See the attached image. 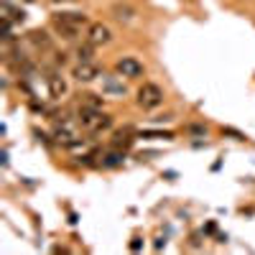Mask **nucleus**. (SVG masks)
Wrapping results in <instances>:
<instances>
[{"label":"nucleus","mask_w":255,"mask_h":255,"mask_svg":"<svg viewBox=\"0 0 255 255\" xmlns=\"http://www.w3.org/2000/svg\"><path fill=\"white\" fill-rule=\"evenodd\" d=\"M28 41H31V44L36 46V49H51V36L46 33V31H31L28 33Z\"/></svg>","instance_id":"obj_11"},{"label":"nucleus","mask_w":255,"mask_h":255,"mask_svg":"<svg viewBox=\"0 0 255 255\" xmlns=\"http://www.w3.org/2000/svg\"><path fill=\"white\" fill-rule=\"evenodd\" d=\"M0 13H3V20H8V23H23L26 20V13L20 8H15L10 0H3V3H0Z\"/></svg>","instance_id":"obj_9"},{"label":"nucleus","mask_w":255,"mask_h":255,"mask_svg":"<svg viewBox=\"0 0 255 255\" xmlns=\"http://www.w3.org/2000/svg\"><path fill=\"white\" fill-rule=\"evenodd\" d=\"M23 3H33V0H23Z\"/></svg>","instance_id":"obj_18"},{"label":"nucleus","mask_w":255,"mask_h":255,"mask_svg":"<svg viewBox=\"0 0 255 255\" xmlns=\"http://www.w3.org/2000/svg\"><path fill=\"white\" fill-rule=\"evenodd\" d=\"M161 102H163V90L158 87V84L145 82L143 87L138 90V105L143 110H153V108H158Z\"/></svg>","instance_id":"obj_4"},{"label":"nucleus","mask_w":255,"mask_h":255,"mask_svg":"<svg viewBox=\"0 0 255 255\" xmlns=\"http://www.w3.org/2000/svg\"><path fill=\"white\" fill-rule=\"evenodd\" d=\"M102 92H105V95H118V97H123V95H125L123 77H102Z\"/></svg>","instance_id":"obj_10"},{"label":"nucleus","mask_w":255,"mask_h":255,"mask_svg":"<svg viewBox=\"0 0 255 255\" xmlns=\"http://www.w3.org/2000/svg\"><path fill=\"white\" fill-rule=\"evenodd\" d=\"M123 161H125V153L120 151V148H118V151H110V153L102 156V166H108V168H115V166H120Z\"/></svg>","instance_id":"obj_13"},{"label":"nucleus","mask_w":255,"mask_h":255,"mask_svg":"<svg viewBox=\"0 0 255 255\" xmlns=\"http://www.w3.org/2000/svg\"><path fill=\"white\" fill-rule=\"evenodd\" d=\"M72 77H74L77 82H92V79L100 77V69L95 67L92 61H79L77 67L72 69Z\"/></svg>","instance_id":"obj_8"},{"label":"nucleus","mask_w":255,"mask_h":255,"mask_svg":"<svg viewBox=\"0 0 255 255\" xmlns=\"http://www.w3.org/2000/svg\"><path fill=\"white\" fill-rule=\"evenodd\" d=\"M130 143H133V130H130V128H123V130H118L115 138H113V145H115V148H123V151H125Z\"/></svg>","instance_id":"obj_12"},{"label":"nucleus","mask_w":255,"mask_h":255,"mask_svg":"<svg viewBox=\"0 0 255 255\" xmlns=\"http://www.w3.org/2000/svg\"><path fill=\"white\" fill-rule=\"evenodd\" d=\"M113 13H115L118 20H130L133 18V8H128V5H115Z\"/></svg>","instance_id":"obj_14"},{"label":"nucleus","mask_w":255,"mask_h":255,"mask_svg":"<svg viewBox=\"0 0 255 255\" xmlns=\"http://www.w3.org/2000/svg\"><path fill=\"white\" fill-rule=\"evenodd\" d=\"M92 49H95V46L87 41L84 46H79V49H77V59H79V61H92Z\"/></svg>","instance_id":"obj_15"},{"label":"nucleus","mask_w":255,"mask_h":255,"mask_svg":"<svg viewBox=\"0 0 255 255\" xmlns=\"http://www.w3.org/2000/svg\"><path fill=\"white\" fill-rule=\"evenodd\" d=\"M56 3H74V0H56Z\"/></svg>","instance_id":"obj_17"},{"label":"nucleus","mask_w":255,"mask_h":255,"mask_svg":"<svg viewBox=\"0 0 255 255\" xmlns=\"http://www.w3.org/2000/svg\"><path fill=\"white\" fill-rule=\"evenodd\" d=\"M115 72L120 77H125V79H138V77H143V64L138 59H133V56H123L115 64Z\"/></svg>","instance_id":"obj_5"},{"label":"nucleus","mask_w":255,"mask_h":255,"mask_svg":"<svg viewBox=\"0 0 255 255\" xmlns=\"http://www.w3.org/2000/svg\"><path fill=\"white\" fill-rule=\"evenodd\" d=\"M54 135L61 145H67V148H77L82 143V125L79 120H69V118H64L54 125Z\"/></svg>","instance_id":"obj_3"},{"label":"nucleus","mask_w":255,"mask_h":255,"mask_svg":"<svg viewBox=\"0 0 255 255\" xmlns=\"http://www.w3.org/2000/svg\"><path fill=\"white\" fill-rule=\"evenodd\" d=\"M77 120H79V125H82V130L90 133V135L105 133V130H110V128H113V118H110L108 113L92 110V108H82L79 115H77Z\"/></svg>","instance_id":"obj_2"},{"label":"nucleus","mask_w":255,"mask_h":255,"mask_svg":"<svg viewBox=\"0 0 255 255\" xmlns=\"http://www.w3.org/2000/svg\"><path fill=\"white\" fill-rule=\"evenodd\" d=\"M82 108H92V110H102V102L97 95H84V102H82Z\"/></svg>","instance_id":"obj_16"},{"label":"nucleus","mask_w":255,"mask_h":255,"mask_svg":"<svg viewBox=\"0 0 255 255\" xmlns=\"http://www.w3.org/2000/svg\"><path fill=\"white\" fill-rule=\"evenodd\" d=\"M46 84H49V95H51L54 100H61L64 95L69 92V84H67V79L61 77V72H51V74L46 77Z\"/></svg>","instance_id":"obj_7"},{"label":"nucleus","mask_w":255,"mask_h":255,"mask_svg":"<svg viewBox=\"0 0 255 255\" xmlns=\"http://www.w3.org/2000/svg\"><path fill=\"white\" fill-rule=\"evenodd\" d=\"M51 26H54V31L59 36L74 38V36L82 33V28H90V18L84 15V13H74V10L56 13V15H51Z\"/></svg>","instance_id":"obj_1"},{"label":"nucleus","mask_w":255,"mask_h":255,"mask_svg":"<svg viewBox=\"0 0 255 255\" xmlns=\"http://www.w3.org/2000/svg\"><path fill=\"white\" fill-rule=\"evenodd\" d=\"M110 38H113V33H110V28L105 26V23H90L87 41H90L92 46H105V44H110Z\"/></svg>","instance_id":"obj_6"}]
</instances>
